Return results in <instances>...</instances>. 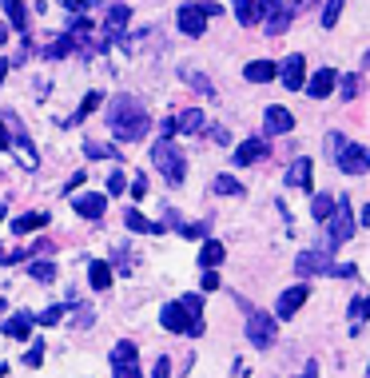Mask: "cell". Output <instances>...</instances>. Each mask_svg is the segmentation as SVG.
I'll return each instance as SVG.
<instances>
[{
	"mask_svg": "<svg viewBox=\"0 0 370 378\" xmlns=\"http://www.w3.org/2000/svg\"><path fill=\"white\" fill-rule=\"evenodd\" d=\"M108 127H112V136L120 143H136L147 136V108L144 100H136V96H115L112 104H108Z\"/></svg>",
	"mask_w": 370,
	"mask_h": 378,
	"instance_id": "obj_1",
	"label": "cell"
},
{
	"mask_svg": "<svg viewBox=\"0 0 370 378\" xmlns=\"http://www.w3.org/2000/svg\"><path fill=\"white\" fill-rule=\"evenodd\" d=\"M151 159H156V168L167 175V183H183V175H187V156H183L172 140L156 143V147H151Z\"/></svg>",
	"mask_w": 370,
	"mask_h": 378,
	"instance_id": "obj_2",
	"label": "cell"
},
{
	"mask_svg": "<svg viewBox=\"0 0 370 378\" xmlns=\"http://www.w3.org/2000/svg\"><path fill=\"white\" fill-rule=\"evenodd\" d=\"M160 323L172 334H192V339L195 334H203V318H195L183 303H167V307L160 311Z\"/></svg>",
	"mask_w": 370,
	"mask_h": 378,
	"instance_id": "obj_3",
	"label": "cell"
},
{
	"mask_svg": "<svg viewBox=\"0 0 370 378\" xmlns=\"http://www.w3.org/2000/svg\"><path fill=\"white\" fill-rule=\"evenodd\" d=\"M326 227H331V247H342V243L354 235V211H351V199H346V195L335 199V211H331Z\"/></svg>",
	"mask_w": 370,
	"mask_h": 378,
	"instance_id": "obj_4",
	"label": "cell"
},
{
	"mask_svg": "<svg viewBox=\"0 0 370 378\" xmlns=\"http://www.w3.org/2000/svg\"><path fill=\"white\" fill-rule=\"evenodd\" d=\"M275 334H279V318L263 315V311H255V315L247 318V339H251V347H259V350L275 347Z\"/></svg>",
	"mask_w": 370,
	"mask_h": 378,
	"instance_id": "obj_5",
	"label": "cell"
},
{
	"mask_svg": "<svg viewBox=\"0 0 370 378\" xmlns=\"http://www.w3.org/2000/svg\"><path fill=\"white\" fill-rule=\"evenodd\" d=\"M112 378H140V350L136 343H115L112 350Z\"/></svg>",
	"mask_w": 370,
	"mask_h": 378,
	"instance_id": "obj_6",
	"label": "cell"
},
{
	"mask_svg": "<svg viewBox=\"0 0 370 378\" xmlns=\"http://www.w3.org/2000/svg\"><path fill=\"white\" fill-rule=\"evenodd\" d=\"M335 163H338V172H346V175H367L370 172V147H362V143H342Z\"/></svg>",
	"mask_w": 370,
	"mask_h": 378,
	"instance_id": "obj_7",
	"label": "cell"
},
{
	"mask_svg": "<svg viewBox=\"0 0 370 378\" xmlns=\"http://www.w3.org/2000/svg\"><path fill=\"white\" fill-rule=\"evenodd\" d=\"M128 20H131V8H128V4H112V8L104 12V40H120V44L128 48V40H124Z\"/></svg>",
	"mask_w": 370,
	"mask_h": 378,
	"instance_id": "obj_8",
	"label": "cell"
},
{
	"mask_svg": "<svg viewBox=\"0 0 370 378\" xmlns=\"http://www.w3.org/2000/svg\"><path fill=\"white\" fill-rule=\"evenodd\" d=\"M326 271H331V255H322V251H303V255H295V275H299V279L326 275Z\"/></svg>",
	"mask_w": 370,
	"mask_h": 378,
	"instance_id": "obj_9",
	"label": "cell"
},
{
	"mask_svg": "<svg viewBox=\"0 0 370 378\" xmlns=\"http://www.w3.org/2000/svg\"><path fill=\"white\" fill-rule=\"evenodd\" d=\"M267 152H271V147H267V140H243L239 147H235V152H231V163H235V168H251V163H259V159H267Z\"/></svg>",
	"mask_w": 370,
	"mask_h": 378,
	"instance_id": "obj_10",
	"label": "cell"
},
{
	"mask_svg": "<svg viewBox=\"0 0 370 378\" xmlns=\"http://www.w3.org/2000/svg\"><path fill=\"white\" fill-rule=\"evenodd\" d=\"M335 84H338V72L326 64V68H319L315 76L306 80L303 88H306V96H311V100H326V96L335 92Z\"/></svg>",
	"mask_w": 370,
	"mask_h": 378,
	"instance_id": "obj_11",
	"label": "cell"
},
{
	"mask_svg": "<svg viewBox=\"0 0 370 378\" xmlns=\"http://www.w3.org/2000/svg\"><path fill=\"white\" fill-rule=\"evenodd\" d=\"M306 295H311V291H306L303 283L287 287V291L279 295V303H275V318H295V311H299V307L306 303Z\"/></svg>",
	"mask_w": 370,
	"mask_h": 378,
	"instance_id": "obj_12",
	"label": "cell"
},
{
	"mask_svg": "<svg viewBox=\"0 0 370 378\" xmlns=\"http://www.w3.org/2000/svg\"><path fill=\"white\" fill-rule=\"evenodd\" d=\"M179 32H183V36H203V32H207V16H203L199 4H183V8H179Z\"/></svg>",
	"mask_w": 370,
	"mask_h": 378,
	"instance_id": "obj_13",
	"label": "cell"
},
{
	"mask_svg": "<svg viewBox=\"0 0 370 378\" xmlns=\"http://www.w3.org/2000/svg\"><path fill=\"white\" fill-rule=\"evenodd\" d=\"M279 76H283V84H287L290 92H295V88H303V84H306V60H303V56H287V60L279 64Z\"/></svg>",
	"mask_w": 370,
	"mask_h": 378,
	"instance_id": "obj_14",
	"label": "cell"
},
{
	"mask_svg": "<svg viewBox=\"0 0 370 378\" xmlns=\"http://www.w3.org/2000/svg\"><path fill=\"white\" fill-rule=\"evenodd\" d=\"M263 124H267V132H275V136H287L290 127H295V116H290L283 104H271V108L263 111Z\"/></svg>",
	"mask_w": 370,
	"mask_h": 378,
	"instance_id": "obj_15",
	"label": "cell"
},
{
	"mask_svg": "<svg viewBox=\"0 0 370 378\" xmlns=\"http://www.w3.org/2000/svg\"><path fill=\"white\" fill-rule=\"evenodd\" d=\"M72 211H80L84 219H104V195H100V191L76 195V199H72Z\"/></svg>",
	"mask_w": 370,
	"mask_h": 378,
	"instance_id": "obj_16",
	"label": "cell"
},
{
	"mask_svg": "<svg viewBox=\"0 0 370 378\" xmlns=\"http://www.w3.org/2000/svg\"><path fill=\"white\" fill-rule=\"evenodd\" d=\"M176 132H187V136H199V132H207V116L199 108H187L176 116Z\"/></svg>",
	"mask_w": 370,
	"mask_h": 378,
	"instance_id": "obj_17",
	"label": "cell"
},
{
	"mask_svg": "<svg viewBox=\"0 0 370 378\" xmlns=\"http://www.w3.org/2000/svg\"><path fill=\"white\" fill-rule=\"evenodd\" d=\"M0 4H4V16H8L12 32L28 36V8H24V0H0Z\"/></svg>",
	"mask_w": 370,
	"mask_h": 378,
	"instance_id": "obj_18",
	"label": "cell"
},
{
	"mask_svg": "<svg viewBox=\"0 0 370 378\" xmlns=\"http://www.w3.org/2000/svg\"><path fill=\"white\" fill-rule=\"evenodd\" d=\"M263 16H267V32H271V36H283V32L290 28V20H295V12H290V8H283V4L263 8Z\"/></svg>",
	"mask_w": 370,
	"mask_h": 378,
	"instance_id": "obj_19",
	"label": "cell"
},
{
	"mask_svg": "<svg viewBox=\"0 0 370 378\" xmlns=\"http://www.w3.org/2000/svg\"><path fill=\"white\" fill-rule=\"evenodd\" d=\"M231 8L239 16L243 28H255L259 20H263V8H259V0H231Z\"/></svg>",
	"mask_w": 370,
	"mask_h": 378,
	"instance_id": "obj_20",
	"label": "cell"
},
{
	"mask_svg": "<svg viewBox=\"0 0 370 378\" xmlns=\"http://www.w3.org/2000/svg\"><path fill=\"white\" fill-rule=\"evenodd\" d=\"M179 76L187 80V84H192V88H195L199 96H207V100H215V84H211V80L203 76V72H195L192 64H179Z\"/></svg>",
	"mask_w": 370,
	"mask_h": 378,
	"instance_id": "obj_21",
	"label": "cell"
},
{
	"mask_svg": "<svg viewBox=\"0 0 370 378\" xmlns=\"http://www.w3.org/2000/svg\"><path fill=\"white\" fill-rule=\"evenodd\" d=\"M287 183L290 188H299V191H311L315 183H311V159H295L287 168Z\"/></svg>",
	"mask_w": 370,
	"mask_h": 378,
	"instance_id": "obj_22",
	"label": "cell"
},
{
	"mask_svg": "<svg viewBox=\"0 0 370 378\" xmlns=\"http://www.w3.org/2000/svg\"><path fill=\"white\" fill-rule=\"evenodd\" d=\"M243 76L251 80V84H267V80L279 76V64H271V60H251L247 68H243Z\"/></svg>",
	"mask_w": 370,
	"mask_h": 378,
	"instance_id": "obj_23",
	"label": "cell"
},
{
	"mask_svg": "<svg viewBox=\"0 0 370 378\" xmlns=\"http://www.w3.org/2000/svg\"><path fill=\"white\" fill-rule=\"evenodd\" d=\"M44 223H48V211H28V215H20V219L12 223V231H17V235H33Z\"/></svg>",
	"mask_w": 370,
	"mask_h": 378,
	"instance_id": "obj_24",
	"label": "cell"
},
{
	"mask_svg": "<svg viewBox=\"0 0 370 378\" xmlns=\"http://www.w3.org/2000/svg\"><path fill=\"white\" fill-rule=\"evenodd\" d=\"M88 283L96 287V291H108V287H112V267H108L104 259L88 263Z\"/></svg>",
	"mask_w": 370,
	"mask_h": 378,
	"instance_id": "obj_25",
	"label": "cell"
},
{
	"mask_svg": "<svg viewBox=\"0 0 370 378\" xmlns=\"http://www.w3.org/2000/svg\"><path fill=\"white\" fill-rule=\"evenodd\" d=\"M4 334H8V339H28V334H33V315H24V311H20V315H12L8 318V323H4Z\"/></svg>",
	"mask_w": 370,
	"mask_h": 378,
	"instance_id": "obj_26",
	"label": "cell"
},
{
	"mask_svg": "<svg viewBox=\"0 0 370 378\" xmlns=\"http://www.w3.org/2000/svg\"><path fill=\"white\" fill-rule=\"evenodd\" d=\"M223 243H215V239H207V243H203V247H199V263H203V267L207 271H215L219 267V263H223Z\"/></svg>",
	"mask_w": 370,
	"mask_h": 378,
	"instance_id": "obj_27",
	"label": "cell"
},
{
	"mask_svg": "<svg viewBox=\"0 0 370 378\" xmlns=\"http://www.w3.org/2000/svg\"><path fill=\"white\" fill-rule=\"evenodd\" d=\"M100 104H104V92H88V96H84V104H80V108H76V116L68 120V127L84 124V120H88V116H92V111L100 108Z\"/></svg>",
	"mask_w": 370,
	"mask_h": 378,
	"instance_id": "obj_28",
	"label": "cell"
},
{
	"mask_svg": "<svg viewBox=\"0 0 370 378\" xmlns=\"http://www.w3.org/2000/svg\"><path fill=\"white\" fill-rule=\"evenodd\" d=\"M124 223H128L131 231H144V235H160V231H163V223H151V219H144L140 211H128V215H124Z\"/></svg>",
	"mask_w": 370,
	"mask_h": 378,
	"instance_id": "obj_29",
	"label": "cell"
},
{
	"mask_svg": "<svg viewBox=\"0 0 370 378\" xmlns=\"http://www.w3.org/2000/svg\"><path fill=\"white\" fill-rule=\"evenodd\" d=\"M28 275H33L36 283H52V279H56V263H48V259H33V263H28Z\"/></svg>",
	"mask_w": 370,
	"mask_h": 378,
	"instance_id": "obj_30",
	"label": "cell"
},
{
	"mask_svg": "<svg viewBox=\"0 0 370 378\" xmlns=\"http://www.w3.org/2000/svg\"><path fill=\"white\" fill-rule=\"evenodd\" d=\"M342 4H346V0H326V4H322V16H319V20H322V28H326V32L338 24V16H342Z\"/></svg>",
	"mask_w": 370,
	"mask_h": 378,
	"instance_id": "obj_31",
	"label": "cell"
},
{
	"mask_svg": "<svg viewBox=\"0 0 370 378\" xmlns=\"http://www.w3.org/2000/svg\"><path fill=\"white\" fill-rule=\"evenodd\" d=\"M331 211H335V199H331V195H315V199H311V215L319 223L331 219Z\"/></svg>",
	"mask_w": 370,
	"mask_h": 378,
	"instance_id": "obj_32",
	"label": "cell"
},
{
	"mask_svg": "<svg viewBox=\"0 0 370 378\" xmlns=\"http://www.w3.org/2000/svg\"><path fill=\"white\" fill-rule=\"evenodd\" d=\"M68 52H72V36H60V40H56V44H48L44 48V52H40V56H44V60H60V56H68Z\"/></svg>",
	"mask_w": 370,
	"mask_h": 378,
	"instance_id": "obj_33",
	"label": "cell"
},
{
	"mask_svg": "<svg viewBox=\"0 0 370 378\" xmlns=\"http://www.w3.org/2000/svg\"><path fill=\"white\" fill-rule=\"evenodd\" d=\"M84 152H88L92 159H124V156H120V152L112 147V143H88Z\"/></svg>",
	"mask_w": 370,
	"mask_h": 378,
	"instance_id": "obj_34",
	"label": "cell"
},
{
	"mask_svg": "<svg viewBox=\"0 0 370 378\" xmlns=\"http://www.w3.org/2000/svg\"><path fill=\"white\" fill-rule=\"evenodd\" d=\"M215 191H219V195H243V183L231 179V175H219V179H215Z\"/></svg>",
	"mask_w": 370,
	"mask_h": 378,
	"instance_id": "obj_35",
	"label": "cell"
},
{
	"mask_svg": "<svg viewBox=\"0 0 370 378\" xmlns=\"http://www.w3.org/2000/svg\"><path fill=\"white\" fill-rule=\"evenodd\" d=\"M338 96H342V100H354V96H358V76H342L338 80Z\"/></svg>",
	"mask_w": 370,
	"mask_h": 378,
	"instance_id": "obj_36",
	"label": "cell"
},
{
	"mask_svg": "<svg viewBox=\"0 0 370 378\" xmlns=\"http://www.w3.org/2000/svg\"><path fill=\"white\" fill-rule=\"evenodd\" d=\"M92 318H96V311H92L88 303H76V327H84V331H88V327H92Z\"/></svg>",
	"mask_w": 370,
	"mask_h": 378,
	"instance_id": "obj_37",
	"label": "cell"
},
{
	"mask_svg": "<svg viewBox=\"0 0 370 378\" xmlns=\"http://www.w3.org/2000/svg\"><path fill=\"white\" fill-rule=\"evenodd\" d=\"M60 318H64V307H48V311H44L40 318H33V323H40V327H56Z\"/></svg>",
	"mask_w": 370,
	"mask_h": 378,
	"instance_id": "obj_38",
	"label": "cell"
},
{
	"mask_svg": "<svg viewBox=\"0 0 370 378\" xmlns=\"http://www.w3.org/2000/svg\"><path fill=\"white\" fill-rule=\"evenodd\" d=\"M108 191H112V195H124V191H128V179H124V172H112V175H108Z\"/></svg>",
	"mask_w": 370,
	"mask_h": 378,
	"instance_id": "obj_39",
	"label": "cell"
},
{
	"mask_svg": "<svg viewBox=\"0 0 370 378\" xmlns=\"http://www.w3.org/2000/svg\"><path fill=\"white\" fill-rule=\"evenodd\" d=\"M322 143H326V156H331V159L342 152V136H338V132H326V140H322Z\"/></svg>",
	"mask_w": 370,
	"mask_h": 378,
	"instance_id": "obj_40",
	"label": "cell"
},
{
	"mask_svg": "<svg viewBox=\"0 0 370 378\" xmlns=\"http://www.w3.org/2000/svg\"><path fill=\"white\" fill-rule=\"evenodd\" d=\"M179 303H183V307H187V311H192L195 318H203V299H199V295H183Z\"/></svg>",
	"mask_w": 370,
	"mask_h": 378,
	"instance_id": "obj_41",
	"label": "cell"
},
{
	"mask_svg": "<svg viewBox=\"0 0 370 378\" xmlns=\"http://www.w3.org/2000/svg\"><path fill=\"white\" fill-rule=\"evenodd\" d=\"M351 318H370V299H354L351 303Z\"/></svg>",
	"mask_w": 370,
	"mask_h": 378,
	"instance_id": "obj_42",
	"label": "cell"
},
{
	"mask_svg": "<svg viewBox=\"0 0 370 378\" xmlns=\"http://www.w3.org/2000/svg\"><path fill=\"white\" fill-rule=\"evenodd\" d=\"M128 195H136V199H144V195H147V179H144V175H136V179H131V183H128Z\"/></svg>",
	"mask_w": 370,
	"mask_h": 378,
	"instance_id": "obj_43",
	"label": "cell"
},
{
	"mask_svg": "<svg viewBox=\"0 0 370 378\" xmlns=\"http://www.w3.org/2000/svg\"><path fill=\"white\" fill-rule=\"evenodd\" d=\"M60 4H64L68 12H88V8H92L96 0H60Z\"/></svg>",
	"mask_w": 370,
	"mask_h": 378,
	"instance_id": "obj_44",
	"label": "cell"
},
{
	"mask_svg": "<svg viewBox=\"0 0 370 378\" xmlns=\"http://www.w3.org/2000/svg\"><path fill=\"white\" fill-rule=\"evenodd\" d=\"M24 363H28V366H40V363H44V343L28 350V354H24Z\"/></svg>",
	"mask_w": 370,
	"mask_h": 378,
	"instance_id": "obj_45",
	"label": "cell"
},
{
	"mask_svg": "<svg viewBox=\"0 0 370 378\" xmlns=\"http://www.w3.org/2000/svg\"><path fill=\"white\" fill-rule=\"evenodd\" d=\"M331 275H338V279H354L358 267H354V263H342V267H331Z\"/></svg>",
	"mask_w": 370,
	"mask_h": 378,
	"instance_id": "obj_46",
	"label": "cell"
},
{
	"mask_svg": "<svg viewBox=\"0 0 370 378\" xmlns=\"http://www.w3.org/2000/svg\"><path fill=\"white\" fill-rule=\"evenodd\" d=\"M179 231H183L187 239H199V235H207V223H199V227H195V223H187V227H179Z\"/></svg>",
	"mask_w": 370,
	"mask_h": 378,
	"instance_id": "obj_47",
	"label": "cell"
},
{
	"mask_svg": "<svg viewBox=\"0 0 370 378\" xmlns=\"http://www.w3.org/2000/svg\"><path fill=\"white\" fill-rule=\"evenodd\" d=\"M203 291H219V275H215V271H203Z\"/></svg>",
	"mask_w": 370,
	"mask_h": 378,
	"instance_id": "obj_48",
	"label": "cell"
},
{
	"mask_svg": "<svg viewBox=\"0 0 370 378\" xmlns=\"http://www.w3.org/2000/svg\"><path fill=\"white\" fill-rule=\"evenodd\" d=\"M151 378H172V363H167V359H160V363H156V370H151Z\"/></svg>",
	"mask_w": 370,
	"mask_h": 378,
	"instance_id": "obj_49",
	"label": "cell"
},
{
	"mask_svg": "<svg viewBox=\"0 0 370 378\" xmlns=\"http://www.w3.org/2000/svg\"><path fill=\"white\" fill-rule=\"evenodd\" d=\"M160 136H163V140H172V136H176V120H172V116L160 124Z\"/></svg>",
	"mask_w": 370,
	"mask_h": 378,
	"instance_id": "obj_50",
	"label": "cell"
},
{
	"mask_svg": "<svg viewBox=\"0 0 370 378\" xmlns=\"http://www.w3.org/2000/svg\"><path fill=\"white\" fill-rule=\"evenodd\" d=\"M8 147H12V136L4 132V120H0V152H8Z\"/></svg>",
	"mask_w": 370,
	"mask_h": 378,
	"instance_id": "obj_51",
	"label": "cell"
},
{
	"mask_svg": "<svg viewBox=\"0 0 370 378\" xmlns=\"http://www.w3.org/2000/svg\"><path fill=\"white\" fill-rule=\"evenodd\" d=\"M299 378H319V363H306V366H303V375H299Z\"/></svg>",
	"mask_w": 370,
	"mask_h": 378,
	"instance_id": "obj_52",
	"label": "cell"
},
{
	"mask_svg": "<svg viewBox=\"0 0 370 378\" xmlns=\"http://www.w3.org/2000/svg\"><path fill=\"white\" fill-rule=\"evenodd\" d=\"M199 8H203V16H219V12H223V8H219V4H211V0H207V4H199Z\"/></svg>",
	"mask_w": 370,
	"mask_h": 378,
	"instance_id": "obj_53",
	"label": "cell"
},
{
	"mask_svg": "<svg viewBox=\"0 0 370 378\" xmlns=\"http://www.w3.org/2000/svg\"><path fill=\"white\" fill-rule=\"evenodd\" d=\"M8 68H12V60H4V56H0V80H4V72H8Z\"/></svg>",
	"mask_w": 370,
	"mask_h": 378,
	"instance_id": "obj_54",
	"label": "cell"
},
{
	"mask_svg": "<svg viewBox=\"0 0 370 378\" xmlns=\"http://www.w3.org/2000/svg\"><path fill=\"white\" fill-rule=\"evenodd\" d=\"M4 40H8V24H0V44H4Z\"/></svg>",
	"mask_w": 370,
	"mask_h": 378,
	"instance_id": "obj_55",
	"label": "cell"
},
{
	"mask_svg": "<svg viewBox=\"0 0 370 378\" xmlns=\"http://www.w3.org/2000/svg\"><path fill=\"white\" fill-rule=\"evenodd\" d=\"M275 4H279V0H259V8H275Z\"/></svg>",
	"mask_w": 370,
	"mask_h": 378,
	"instance_id": "obj_56",
	"label": "cell"
},
{
	"mask_svg": "<svg viewBox=\"0 0 370 378\" xmlns=\"http://www.w3.org/2000/svg\"><path fill=\"white\" fill-rule=\"evenodd\" d=\"M362 223H367V227H370V204L362 207Z\"/></svg>",
	"mask_w": 370,
	"mask_h": 378,
	"instance_id": "obj_57",
	"label": "cell"
},
{
	"mask_svg": "<svg viewBox=\"0 0 370 378\" xmlns=\"http://www.w3.org/2000/svg\"><path fill=\"white\" fill-rule=\"evenodd\" d=\"M362 64H367V68H370V52H367V56H362Z\"/></svg>",
	"mask_w": 370,
	"mask_h": 378,
	"instance_id": "obj_58",
	"label": "cell"
},
{
	"mask_svg": "<svg viewBox=\"0 0 370 378\" xmlns=\"http://www.w3.org/2000/svg\"><path fill=\"white\" fill-rule=\"evenodd\" d=\"M0 219H4V207H0Z\"/></svg>",
	"mask_w": 370,
	"mask_h": 378,
	"instance_id": "obj_59",
	"label": "cell"
}]
</instances>
